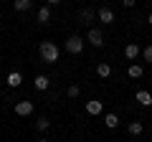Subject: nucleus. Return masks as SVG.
<instances>
[{
  "mask_svg": "<svg viewBox=\"0 0 152 142\" xmlns=\"http://www.w3.org/2000/svg\"><path fill=\"white\" fill-rule=\"evenodd\" d=\"M38 51H41V59H43L46 64H56V61H58V46H56L53 41H43Z\"/></svg>",
  "mask_w": 152,
  "mask_h": 142,
  "instance_id": "nucleus-1",
  "label": "nucleus"
},
{
  "mask_svg": "<svg viewBox=\"0 0 152 142\" xmlns=\"http://www.w3.org/2000/svg\"><path fill=\"white\" fill-rule=\"evenodd\" d=\"M66 51L69 53H81L84 51V38L81 36H69L66 38Z\"/></svg>",
  "mask_w": 152,
  "mask_h": 142,
  "instance_id": "nucleus-2",
  "label": "nucleus"
},
{
  "mask_svg": "<svg viewBox=\"0 0 152 142\" xmlns=\"http://www.w3.org/2000/svg\"><path fill=\"white\" fill-rule=\"evenodd\" d=\"M86 41L94 46V48H102V46H104V33L99 31V28H91V31L86 33Z\"/></svg>",
  "mask_w": 152,
  "mask_h": 142,
  "instance_id": "nucleus-3",
  "label": "nucleus"
},
{
  "mask_svg": "<svg viewBox=\"0 0 152 142\" xmlns=\"http://www.w3.org/2000/svg\"><path fill=\"white\" fill-rule=\"evenodd\" d=\"M15 114H20V117H28V114H33V102H28V99L18 102V104H15Z\"/></svg>",
  "mask_w": 152,
  "mask_h": 142,
  "instance_id": "nucleus-4",
  "label": "nucleus"
},
{
  "mask_svg": "<svg viewBox=\"0 0 152 142\" xmlns=\"http://www.w3.org/2000/svg\"><path fill=\"white\" fill-rule=\"evenodd\" d=\"M102 109H104V104L99 102V99H91V102H86V114L96 117V114H102Z\"/></svg>",
  "mask_w": 152,
  "mask_h": 142,
  "instance_id": "nucleus-5",
  "label": "nucleus"
},
{
  "mask_svg": "<svg viewBox=\"0 0 152 142\" xmlns=\"http://www.w3.org/2000/svg\"><path fill=\"white\" fill-rule=\"evenodd\" d=\"M96 18H99L102 23H107V26H109V23H114V13H112V8H99V10H96Z\"/></svg>",
  "mask_w": 152,
  "mask_h": 142,
  "instance_id": "nucleus-6",
  "label": "nucleus"
},
{
  "mask_svg": "<svg viewBox=\"0 0 152 142\" xmlns=\"http://www.w3.org/2000/svg\"><path fill=\"white\" fill-rule=\"evenodd\" d=\"M140 53H142V51H140V46H137V43H127L124 46V59L127 61H134Z\"/></svg>",
  "mask_w": 152,
  "mask_h": 142,
  "instance_id": "nucleus-7",
  "label": "nucleus"
},
{
  "mask_svg": "<svg viewBox=\"0 0 152 142\" xmlns=\"http://www.w3.org/2000/svg\"><path fill=\"white\" fill-rule=\"evenodd\" d=\"M48 84H51V79L43 76V74H38V76L33 79V86H36L38 91H46V89H48Z\"/></svg>",
  "mask_w": 152,
  "mask_h": 142,
  "instance_id": "nucleus-8",
  "label": "nucleus"
},
{
  "mask_svg": "<svg viewBox=\"0 0 152 142\" xmlns=\"http://www.w3.org/2000/svg\"><path fill=\"white\" fill-rule=\"evenodd\" d=\"M20 84H23L20 71H10V74H8V86H10V89H18Z\"/></svg>",
  "mask_w": 152,
  "mask_h": 142,
  "instance_id": "nucleus-9",
  "label": "nucleus"
},
{
  "mask_svg": "<svg viewBox=\"0 0 152 142\" xmlns=\"http://www.w3.org/2000/svg\"><path fill=\"white\" fill-rule=\"evenodd\" d=\"M134 97H137V102H140L142 107H152V94H150V91H145V89H140V91H137Z\"/></svg>",
  "mask_w": 152,
  "mask_h": 142,
  "instance_id": "nucleus-10",
  "label": "nucleus"
},
{
  "mask_svg": "<svg viewBox=\"0 0 152 142\" xmlns=\"http://www.w3.org/2000/svg\"><path fill=\"white\" fill-rule=\"evenodd\" d=\"M48 20H51V8H48V5L38 8V23H41V26H46Z\"/></svg>",
  "mask_w": 152,
  "mask_h": 142,
  "instance_id": "nucleus-11",
  "label": "nucleus"
},
{
  "mask_svg": "<svg viewBox=\"0 0 152 142\" xmlns=\"http://www.w3.org/2000/svg\"><path fill=\"white\" fill-rule=\"evenodd\" d=\"M127 74H129V79H140L145 71H142L140 64H129V69H127Z\"/></svg>",
  "mask_w": 152,
  "mask_h": 142,
  "instance_id": "nucleus-12",
  "label": "nucleus"
},
{
  "mask_svg": "<svg viewBox=\"0 0 152 142\" xmlns=\"http://www.w3.org/2000/svg\"><path fill=\"white\" fill-rule=\"evenodd\" d=\"M96 74L102 79H109V76H112V66H109V64H99L96 66Z\"/></svg>",
  "mask_w": 152,
  "mask_h": 142,
  "instance_id": "nucleus-13",
  "label": "nucleus"
},
{
  "mask_svg": "<svg viewBox=\"0 0 152 142\" xmlns=\"http://www.w3.org/2000/svg\"><path fill=\"white\" fill-rule=\"evenodd\" d=\"M127 130H129V135H132V137H137V135H142L145 124H142V122H129V127H127Z\"/></svg>",
  "mask_w": 152,
  "mask_h": 142,
  "instance_id": "nucleus-14",
  "label": "nucleus"
},
{
  "mask_svg": "<svg viewBox=\"0 0 152 142\" xmlns=\"http://www.w3.org/2000/svg\"><path fill=\"white\" fill-rule=\"evenodd\" d=\"M33 5V0H13V8H15V10H28V8Z\"/></svg>",
  "mask_w": 152,
  "mask_h": 142,
  "instance_id": "nucleus-15",
  "label": "nucleus"
},
{
  "mask_svg": "<svg viewBox=\"0 0 152 142\" xmlns=\"http://www.w3.org/2000/svg\"><path fill=\"white\" fill-rule=\"evenodd\" d=\"M104 122H107V127H109V130H114V127H119V117H117V114H112V112H109V114L104 117Z\"/></svg>",
  "mask_w": 152,
  "mask_h": 142,
  "instance_id": "nucleus-16",
  "label": "nucleus"
},
{
  "mask_svg": "<svg viewBox=\"0 0 152 142\" xmlns=\"http://www.w3.org/2000/svg\"><path fill=\"white\" fill-rule=\"evenodd\" d=\"M94 18H96V13H94L91 8H86V10H81V20H84V23H91Z\"/></svg>",
  "mask_w": 152,
  "mask_h": 142,
  "instance_id": "nucleus-17",
  "label": "nucleus"
},
{
  "mask_svg": "<svg viewBox=\"0 0 152 142\" xmlns=\"http://www.w3.org/2000/svg\"><path fill=\"white\" fill-rule=\"evenodd\" d=\"M36 127H38V130H41V132H46V130H48V127H51V122L46 119V117H41V119L36 122Z\"/></svg>",
  "mask_w": 152,
  "mask_h": 142,
  "instance_id": "nucleus-18",
  "label": "nucleus"
},
{
  "mask_svg": "<svg viewBox=\"0 0 152 142\" xmlns=\"http://www.w3.org/2000/svg\"><path fill=\"white\" fill-rule=\"evenodd\" d=\"M66 94H69V99H76L79 94H81V89H79V86L74 84V86H69V89H66Z\"/></svg>",
  "mask_w": 152,
  "mask_h": 142,
  "instance_id": "nucleus-19",
  "label": "nucleus"
},
{
  "mask_svg": "<svg viewBox=\"0 0 152 142\" xmlns=\"http://www.w3.org/2000/svg\"><path fill=\"white\" fill-rule=\"evenodd\" d=\"M142 56H145V61H152V46H147V48L142 51Z\"/></svg>",
  "mask_w": 152,
  "mask_h": 142,
  "instance_id": "nucleus-20",
  "label": "nucleus"
},
{
  "mask_svg": "<svg viewBox=\"0 0 152 142\" xmlns=\"http://www.w3.org/2000/svg\"><path fill=\"white\" fill-rule=\"evenodd\" d=\"M134 3H137V0H122V5H124V8H132Z\"/></svg>",
  "mask_w": 152,
  "mask_h": 142,
  "instance_id": "nucleus-21",
  "label": "nucleus"
},
{
  "mask_svg": "<svg viewBox=\"0 0 152 142\" xmlns=\"http://www.w3.org/2000/svg\"><path fill=\"white\" fill-rule=\"evenodd\" d=\"M46 3H48V5H56V3H61V0H46Z\"/></svg>",
  "mask_w": 152,
  "mask_h": 142,
  "instance_id": "nucleus-22",
  "label": "nucleus"
},
{
  "mask_svg": "<svg viewBox=\"0 0 152 142\" xmlns=\"http://www.w3.org/2000/svg\"><path fill=\"white\" fill-rule=\"evenodd\" d=\"M147 23H150V26H152V13H150V15H147Z\"/></svg>",
  "mask_w": 152,
  "mask_h": 142,
  "instance_id": "nucleus-23",
  "label": "nucleus"
},
{
  "mask_svg": "<svg viewBox=\"0 0 152 142\" xmlns=\"http://www.w3.org/2000/svg\"><path fill=\"white\" fill-rule=\"evenodd\" d=\"M38 142H48V140H38Z\"/></svg>",
  "mask_w": 152,
  "mask_h": 142,
  "instance_id": "nucleus-24",
  "label": "nucleus"
}]
</instances>
